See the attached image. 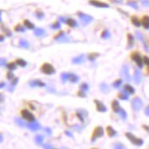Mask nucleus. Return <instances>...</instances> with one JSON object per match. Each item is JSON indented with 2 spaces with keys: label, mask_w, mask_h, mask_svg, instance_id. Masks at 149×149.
I'll use <instances>...</instances> for the list:
<instances>
[{
  "label": "nucleus",
  "mask_w": 149,
  "mask_h": 149,
  "mask_svg": "<svg viewBox=\"0 0 149 149\" xmlns=\"http://www.w3.org/2000/svg\"><path fill=\"white\" fill-rule=\"evenodd\" d=\"M20 116L23 119H25L28 122H33L35 121V116L31 112H29L27 109H23L20 111Z\"/></svg>",
  "instance_id": "nucleus-1"
},
{
  "label": "nucleus",
  "mask_w": 149,
  "mask_h": 149,
  "mask_svg": "<svg viewBox=\"0 0 149 149\" xmlns=\"http://www.w3.org/2000/svg\"><path fill=\"white\" fill-rule=\"evenodd\" d=\"M126 137H127V138H128V139H130V141H131L135 145H138V146H141V145L142 143H143L142 139L136 138L134 135L131 134V133H126Z\"/></svg>",
  "instance_id": "nucleus-2"
},
{
  "label": "nucleus",
  "mask_w": 149,
  "mask_h": 149,
  "mask_svg": "<svg viewBox=\"0 0 149 149\" xmlns=\"http://www.w3.org/2000/svg\"><path fill=\"white\" fill-rule=\"evenodd\" d=\"M42 71L43 72V73L50 75V74H53L54 72H55V69H54V68L50 64H43L42 66Z\"/></svg>",
  "instance_id": "nucleus-3"
},
{
  "label": "nucleus",
  "mask_w": 149,
  "mask_h": 149,
  "mask_svg": "<svg viewBox=\"0 0 149 149\" xmlns=\"http://www.w3.org/2000/svg\"><path fill=\"white\" fill-rule=\"evenodd\" d=\"M104 135V130L102 127H100V126H98L97 128H95L93 132V139H91V141H95V139L102 137Z\"/></svg>",
  "instance_id": "nucleus-4"
},
{
  "label": "nucleus",
  "mask_w": 149,
  "mask_h": 149,
  "mask_svg": "<svg viewBox=\"0 0 149 149\" xmlns=\"http://www.w3.org/2000/svg\"><path fill=\"white\" fill-rule=\"evenodd\" d=\"M132 105H133V108H134V110L139 111V110H141V108L142 107V103H141V99H139V98H135V99L133 100Z\"/></svg>",
  "instance_id": "nucleus-5"
},
{
  "label": "nucleus",
  "mask_w": 149,
  "mask_h": 149,
  "mask_svg": "<svg viewBox=\"0 0 149 149\" xmlns=\"http://www.w3.org/2000/svg\"><path fill=\"white\" fill-rule=\"evenodd\" d=\"M132 59L134 60V61H136V63H137V64L139 65V66H141L142 65V61H143V60L141 59V57L139 56V53H133Z\"/></svg>",
  "instance_id": "nucleus-6"
},
{
  "label": "nucleus",
  "mask_w": 149,
  "mask_h": 149,
  "mask_svg": "<svg viewBox=\"0 0 149 149\" xmlns=\"http://www.w3.org/2000/svg\"><path fill=\"white\" fill-rule=\"evenodd\" d=\"M90 3L91 5L95 6V7H99V8H104V7H108V5L105 3H102L100 1H97V0H91Z\"/></svg>",
  "instance_id": "nucleus-7"
},
{
  "label": "nucleus",
  "mask_w": 149,
  "mask_h": 149,
  "mask_svg": "<svg viewBox=\"0 0 149 149\" xmlns=\"http://www.w3.org/2000/svg\"><path fill=\"white\" fill-rule=\"evenodd\" d=\"M94 102H95V104H96V109H97V111H99V112H106V111H107L105 105H103V104L101 103L100 101L95 100Z\"/></svg>",
  "instance_id": "nucleus-8"
},
{
  "label": "nucleus",
  "mask_w": 149,
  "mask_h": 149,
  "mask_svg": "<svg viewBox=\"0 0 149 149\" xmlns=\"http://www.w3.org/2000/svg\"><path fill=\"white\" fill-rule=\"evenodd\" d=\"M141 24L144 28L148 29L149 28V17L148 15H144V17L141 18Z\"/></svg>",
  "instance_id": "nucleus-9"
},
{
  "label": "nucleus",
  "mask_w": 149,
  "mask_h": 149,
  "mask_svg": "<svg viewBox=\"0 0 149 149\" xmlns=\"http://www.w3.org/2000/svg\"><path fill=\"white\" fill-rule=\"evenodd\" d=\"M107 133H108V135H109V137H115L116 135V132L115 131V129L113 127H111V126H108L107 127Z\"/></svg>",
  "instance_id": "nucleus-10"
},
{
  "label": "nucleus",
  "mask_w": 149,
  "mask_h": 149,
  "mask_svg": "<svg viewBox=\"0 0 149 149\" xmlns=\"http://www.w3.org/2000/svg\"><path fill=\"white\" fill-rule=\"evenodd\" d=\"M112 106H113V110L115 111L116 113H118V112H119L120 107H119V105H118V103H117V101H113V104H112Z\"/></svg>",
  "instance_id": "nucleus-11"
},
{
  "label": "nucleus",
  "mask_w": 149,
  "mask_h": 149,
  "mask_svg": "<svg viewBox=\"0 0 149 149\" xmlns=\"http://www.w3.org/2000/svg\"><path fill=\"white\" fill-rule=\"evenodd\" d=\"M132 22H133V24L136 25V26H139L141 23V22H139V20L138 19L137 17H132Z\"/></svg>",
  "instance_id": "nucleus-12"
},
{
  "label": "nucleus",
  "mask_w": 149,
  "mask_h": 149,
  "mask_svg": "<svg viewBox=\"0 0 149 149\" xmlns=\"http://www.w3.org/2000/svg\"><path fill=\"white\" fill-rule=\"evenodd\" d=\"M125 90L128 91V93H135V91H134V88H133L131 86H129V85H127V86H125Z\"/></svg>",
  "instance_id": "nucleus-13"
},
{
  "label": "nucleus",
  "mask_w": 149,
  "mask_h": 149,
  "mask_svg": "<svg viewBox=\"0 0 149 149\" xmlns=\"http://www.w3.org/2000/svg\"><path fill=\"white\" fill-rule=\"evenodd\" d=\"M118 113H120V116H121L123 119H125V118H126V113L121 109V108H120V110H119V112H118Z\"/></svg>",
  "instance_id": "nucleus-14"
},
{
  "label": "nucleus",
  "mask_w": 149,
  "mask_h": 149,
  "mask_svg": "<svg viewBox=\"0 0 149 149\" xmlns=\"http://www.w3.org/2000/svg\"><path fill=\"white\" fill-rule=\"evenodd\" d=\"M119 97L120 98H121V99H127V98H128V95H126V94H124V93H120L119 94Z\"/></svg>",
  "instance_id": "nucleus-15"
},
{
  "label": "nucleus",
  "mask_w": 149,
  "mask_h": 149,
  "mask_svg": "<svg viewBox=\"0 0 149 149\" xmlns=\"http://www.w3.org/2000/svg\"><path fill=\"white\" fill-rule=\"evenodd\" d=\"M115 149H124V146L122 144H116Z\"/></svg>",
  "instance_id": "nucleus-16"
},
{
  "label": "nucleus",
  "mask_w": 149,
  "mask_h": 149,
  "mask_svg": "<svg viewBox=\"0 0 149 149\" xmlns=\"http://www.w3.org/2000/svg\"><path fill=\"white\" fill-rule=\"evenodd\" d=\"M17 64L20 65H25V63H24V61H22V60H18L17 62Z\"/></svg>",
  "instance_id": "nucleus-17"
},
{
  "label": "nucleus",
  "mask_w": 149,
  "mask_h": 149,
  "mask_svg": "<svg viewBox=\"0 0 149 149\" xmlns=\"http://www.w3.org/2000/svg\"><path fill=\"white\" fill-rule=\"evenodd\" d=\"M119 84H121V81L120 80H118V81H116L115 84H113V86H115L116 88H117V87H119Z\"/></svg>",
  "instance_id": "nucleus-18"
},
{
  "label": "nucleus",
  "mask_w": 149,
  "mask_h": 149,
  "mask_svg": "<svg viewBox=\"0 0 149 149\" xmlns=\"http://www.w3.org/2000/svg\"><path fill=\"white\" fill-rule=\"evenodd\" d=\"M143 61H144L145 64L149 65V59H148V58H146V57H144V58H143Z\"/></svg>",
  "instance_id": "nucleus-19"
},
{
  "label": "nucleus",
  "mask_w": 149,
  "mask_h": 149,
  "mask_svg": "<svg viewBox=\"0 0 149 149\" xmlns=\"http://www.w3.org/2000/svg\"><path fill=\"white\" fill-rule=\"evenodd\" d=\"M29 23H30V22H27L26 21V25H27V26L29 27V28H33V25L32 24H29Z\"/></svg>",
  "instance_id": "nucleus-20"
},
{
  "label": "nucleus",
  "mask_w": 149,
  "mask_h": 149,
  "mask_svg": "<svg viewBox=\"0 0 149 149\" xmlns=\"http://www.w3.org/2000/svg\"><path fill=\"white\" fill-rule=\"evenodd\" d=\"M145 113H146V115L149 116V107H148V108H146V110H145Z\"/></svg>",
  "instance_id": "nucleus-21"
},
{
  "label": "nucleus",
  "mask_w": 149,
  "mask_h": 149,
  "mask_svg": "<svg viewBox=\"0 0 149 149\" xmlns=\"http://www.w3.org/2000/svg\"><path fill=\"white\" fill-rule=\"evenodd\" d=\"M143 128L145 130H147V132H149V127H148V126H143Z\"/></svg>",
  "instance_id": "nucleus-22"
},
{
  "label": "nucleus",
  "mask_w": 149,
  "mask_h": 149,
  "mask_svg": "<svg viewBox=\"0 0 149 149\" xmlns=\"http://www.w3.org/2000/svg\"><path fill=\"white\" fill-rule=\"evenodd\" d=\"M93 149H96V148H93Z\"/></svg>",
  "instance_id": "nucleus-23"
}]
</instances>
